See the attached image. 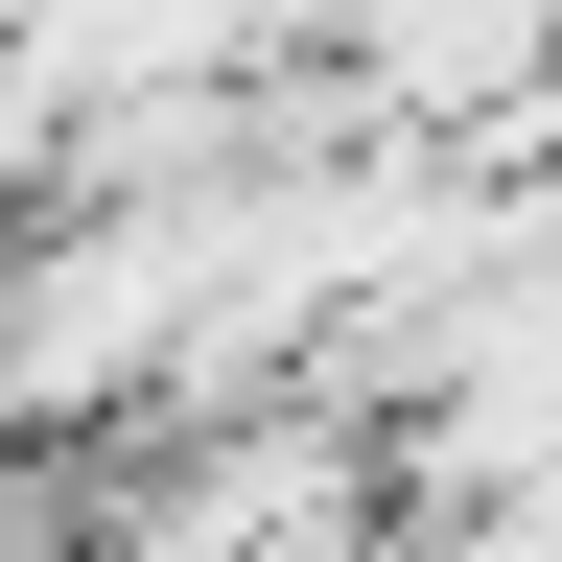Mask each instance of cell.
<instances>
[{"instance_id": "6da1fadb", "label": "cell", "mask_w": 562, "mask_h": 562, "mask_svg": "<svg viewBox=\"0 0 562 562\" xmlns=\"http://www.w3.org/2000/svg\"><path fill=\"white\" fill-rule=\"evenodd\" d=\"M47 188H70V94H47V70H24V47H0V235H24V211H47Z\"/></svg>"}]
</instances>
